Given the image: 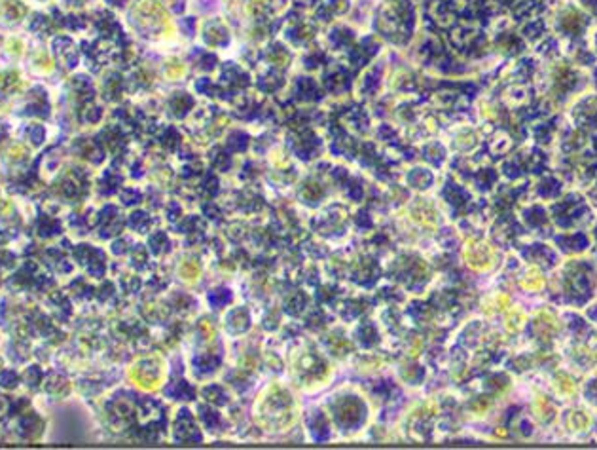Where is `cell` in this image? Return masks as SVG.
I'll return each mask as SVG.
<instances>
[{"mask_svg":"<svg viewBox=\"0 0 597 450\" xmlns=\"http://www.w3.org/2000/svg\"><path fill=\"white\" fill-rule=\"evenodd\" d=\"M25 14H27V8L17 0H4L2 6H0V15L6 17L8 21H17Z\"/></svg>","mask_w":597,"mask_h":450,"instance_id":"obj_1","label":"cell"},{"mask_svg":"<svg viewBox=\"0 0 597 450\" xmlns=\"http://www.w3.org/2000/svg\"><path fill=\"white\" fill-rule=\"evenodd\" d=\"M0 84L4 86V89H12V87L17 84V74L10 73L6 76H0Z\"/></svg>","mask_w":597,"mask_h":450,"instance_id":"obj_2","label":"cell"},{"mask_svg":"<svg viewBox=\"0 0 597 450\" xmlns=\"http://www.w3.org/2000/svg\"><path fill=\"white\" fill-rule=\"evenodd\" d=\"M15 382H17V376H15L14 372H4V374L0 376V384L2 385L12 388V385H15Z\"/></svg>","mask_w":597,"mask_h":450,"instance_id":"obj_3","label":"cell"},{"mask_svg":"<svg viewBox=\"0 0 597 450\" xmlns=\"http://www.w3.org/2000/svg\"><path fill=\"white\" fill-rule=\"evenodd\" d=\"M30 137L34 139V143H42V139H44V130L40 127V125H34V127L30 130Z\"/></svg>","mask_w":597,"mask_h":450,"instance_id":"obj_4","label":"cell"},{"mask_svg":"<svg viewBox=\"0 0 597 450\" xmlns=\"http://www.w3.org/2000/svg\"><path fill=\"white\" fill-rule=\"evenodd\" d=\"M0 103H2V99H0Z\"/></svg>","mask_w":597,"mask_h":450,"instance_id":"obj_5","label":"cell"}]
</instances>
